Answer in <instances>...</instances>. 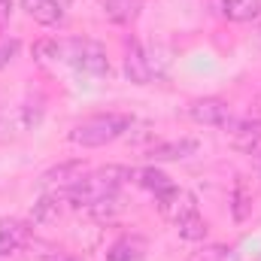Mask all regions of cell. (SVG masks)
<instances>
[{"label": "cell", "mask_w": 261, "mask_h": 261, "mask_svg": "<svg viewBox=\"0 0 261 261\" xmlns=\"http://www.w3.org/2000/svg\"><path fill=\"white\" fill-rule=\"evenodd\" d=\"M158 206L167 219H173L179 237H186V240H203L206 237V222L197 210V200L192 192L170 189V192L158 195Z\"/></svg>", "instance_id": "obj_1"}, {"label": "cell", "mask_w": 261, "mask_h": 261, "mask_svg": "<svg viewBox=\"0 0 261 261\" xmlns=\"http://www.w3.org/2000/svg\"><path fill=\"white\" fill-rule=\"evenodd\" d=\"M134 125L128 113H97V116H88L82 119L76 128L70 130V140L76 146H85V149H94V146H107L119 137H125Z\"/></svg>", "instance_id": "obj_2"}, {"label": "cell", "mask_w": 261, "mask_h": 261, "mask_svg": "<svg viewBox=\"0 0 261 261\" xmlns=\"http://www.w3.org/2000/svg\"><path fill=\"white\" fill-rule=\"evenodd\" d=\"M125 179H130L128 167H116V164H113V167H100V170L82 176L67 195H70V203L91 210L94 203H100V200H107V197H116V192L122 189Z\"/></svg>", "instance_id": "obj_3"}, {"label": "cell", "mask_w": 261, "mask_h": 261, "mask_svg": "<svg viewBox=\"0 0 261 261\" xmlns=\"http://www.w3.org/2000/svg\"><path fill=\"white\" fill-rule=\"evenodd\" d=\"M58 61H67L70 67H76L79 73H88V76L110 73L107 52L94 40H64V43H58Z\"/></svg>", "instance_id": "obj_4"}, {"label": "cell", "mask_w": 261, "mask_h": 261, "mask_svg": "<svg viewBox=\"0 0 261 261\" xmlns=\"http://www.w3.org/2000/svg\"><path fill=\"white\" fill-rule=\"evenodd\" d=\"M189 116L200 122V125H216V128H225L231 122V107L228 100L222 97H200L195 103H189Z\"/></svg>", "instance_id": "obj_5"}, {"label": "cell", "mask_w": 261, "mask_h": 261, "mask_svg": "<svg viewBox=\"0 0 261 261\" xmlns=\"http://www.w3.org/2000/svg\"><path fill=\"white\" fill-rule=\"evenodd\" d=\"M125 73H128L130 82H137V85H146L155 76V67H152L149 55L143 52L140 43H128V49H125Z\"/></svg>", "instance_id": "obj_6"}, {"label": "cell", "mask_w": 261, "mask_h": 261, "mask_svg": "<svg viewBox=\"0 0 261 261\" xmlns=\"http://www.w3.org/2000/svg\"><path fill=\"white\" fill-rule=\"evenodd\" d=\"M82 176H85L82 161H64V164H58V167H52V170L43 173V186L58 189V192H70Z\"/></svg>", "instance_id": "obj_7"}, {"label": "cell", "mask_w": 261, "mask_h": 261, "mask_svg": "<svg viewBox=\"0 0 261 261\" xmlns=\"http://www.w3.org/2000/svg\"><path fill=\"white\" fill-rule=\"evenodd\" d=\"M225 128H228L231 143H234L237 149H243V152H252L261 143V122H252V119H231Z\"/></svg>", "instance_id": "obj_8"}, {"label": "cell", "mask_w": 261, "mask_h": 261, "mask_svg": "<svg viewBox=\"0 0 261 261\" xmlns=\"http://www.w3.org/2000/svg\"><path fill=\"white\" fill-rule=\"evenodd\" d=\"M31 237V228L21 219H0V255L18 252Z\"/></svg>", "instance_id": "obj_9"}, {"label": "cell", "mask_w": 261, "mask_h": 261, "mask_svg": "<svg viewBox=\"0 0 261 261\" xmlns=\"http://www.w3.org/2000/svg\"><path fill=\"white\" fill-rule=\"evenodd\" d=\"M195 152H197V140L182 137V140H167V143L152 146L149 149V158L152 161H182V158H189Z\"/></svg>", "instance_id": "obj_10"}, {"label": "cell", "mask_w": 261, "mask_h": 261, "mask_svg": "<svg viewBox=\"0 0 261 261\" xmlns=\"http://www.w3.org/2000/svg\"><path fill=\"white\" fill-rule=\"evenodd\" d=\"M130 179L140 186V189H146V192H152V195H164V192H170V189H176L173 182H170V176L164 173V170H158V167H140V170H130Z\"/></svg>", "instance_id": "obj_11"}, {"label": "cell", "mask_w": 261, "mask_h": 261, "mask_svg": "<svg viewBox=\"0 0 261 261\" xmlns=\"http://www.w3.org/2000/svg\"><path fill=\"white\" fill-rule=\"evenodd\" d=\"M216 6L231 21H252L261 15V0H216Z\"/></svg>", "instance_id": "obj_12"}, {"label": "cell", "mask_w": 261, "mask_h": 261, "mask_svg": "<svg viewBox=\"0 0 261 261\" xmlns=\"http://www.w3.org/2000/svg\"><path fill=\"white\" fill-rule=\"evenodd\" d=\"M21 6L28 9V15L40 24H58L64 18V6L58 0H21Z\"/></svg>", "instance_id": "obj_13"}, {"label": "cell", "mask_w": 261, "mask_h": 261, "mask_svg": "<svg viewBox=\"0 0 261 261\" xmlns=\"http://www.w3.org/2000/svg\"><path fill=\"white\" fill-rule=\"evenodd\" d=\"M140 3H143V0H103V12H107L110 21H116V24H128V21L137 18Z\"/></svg>", "instance_id": "obj_14"}, {"label": "cell", "mask_w": 261, "mask_h": 261, "mask_svg": "<svg viewBox=\"0 0 261 261\" xmlns=\"http://www.w3.org/2000/svg\"><path fill=\"white\" fill-rule=\"evenodd\" d=\"M58 216H61V197L58 195H43L34 203V213H31V219L37 225H52V222H58Z\"/></svg>", "instance_id": "obj_15"}, {"label": "cell", "mask_w": 261, "mask_h": 261, "mask_svg": "<svg viewBox=\"0 0 261 261\" xmlns=\"http://www.w3.org/2000/svg\"><path fill=\"white\" fill-rule=\"evenodd\" d=\"M143 258V243L137 237H122L113 243V249L107 252V261H140Z\"/></svg>", "instance_id": "obj_16"}, {"label": "cell", "mask_w": 261, "mask_h": 261, "mask_svg": "<svg viewBox=\"0 0 261 261\" xmlns=\"http://www.w3.org/2000/svg\"><path fill=\"white\" fill-rule=\"evenodd\" d=\"M18 52V40L15 37H0V67H6Z\"/></svg>", "instance_id": "obj_17"}, {"label": "cell", "mask_w": 261, "mask_h": 261, "mask_svg": "<svg viewBox=\"0 0 261 261\" xmlns=\"http://www.w3.org/2000/svg\"><path fill=\"white\" fill-rule=\"evenodd\" d=\"M12 12V0H0V21H6Z\"/></svg>", "instance_id": "obj_18"}, {"label": "cell", "mask_w": 261, "mask_h": 261, "mask_svg": "<svg viewBox=\"0 0 261 261\" xmlns=\"http://www.w3.org/2000/svg\"><path fill=\"white\" fill-rule=\"evenodd\" d=\"M58 3H61V6H64V3H67V0H58Z\"/></svg>", "instance_id": "obj_19"}, {"label": "cell", "mask_w": 261, "mask_h": 261, "mask_svg": "<svg viewBox=\"0 0 261 261\" xmlns=\"http://www.w3.org/2000/svg\"><path fill=\"white\" fill-rule=\"evenodd\" d=\"M67 261H76V258H67Z\"/></svg>", "instance_id": "obj_20"}]
</instances>
